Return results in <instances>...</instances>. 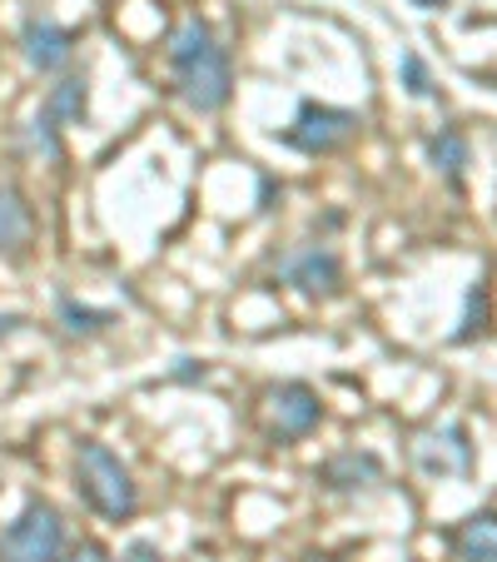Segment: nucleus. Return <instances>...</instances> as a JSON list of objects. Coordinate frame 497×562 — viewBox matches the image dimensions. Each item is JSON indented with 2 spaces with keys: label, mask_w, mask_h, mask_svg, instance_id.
<instances>
[{
  "label": "nucleus",
  "mask_w": 497,
  "mask_h": 562,
  "mask_svg": "<svg viewBox=\"0 0 497 562\" xmlns=\"http://www.w3.org/2000/svg\"><path fill=\"white\" fill-rule=\"evenodd\" d=\"M170 65H174V86H180L190 110L214 115V110L229 105V90H234L229 50L214 41V31L200 15H184L170 31Z\"/></svg>",
  "instance_id": "f257e3e1"
},
{
  "label": "nucleus",
  "mask_w": 497,
  "mask_h": 562,
  "mask_svg": "<svg viewBox=\"0 0 497 562\" xmlns=\"http://www.w3.org/2000/svg\"><path fill=\"white\" fill-rule=\"evenodd\" d=\"M75 488L105 522H125L139 508V488L129 477V468L105 443H95V438H86L80 453H75Z\"/></svg>",
  "instance_id": "f03ea898"
},
{
  "label": "nucleus",
  "mask_w": 497,
  "mask_h": 562,
  "mask_svg": "<svg viewBox=\"0 0 497 562\" xmlns=\"http://www.w3.org/2000/svg\"><path fill=\"white\" fill-rule=\"evenodd\" d=\"M65 548V522L50 503H25L0 532V562H55Z\"/></svg>",
  "instance_id": "7ed1b4c3"
},
{
  "label": "nucleus",
  "mask_w": 497,
  "mask_h": 562,
  "mask_svg": "<svg viewBox=\"0 0 497 562\" xmlns=\"http://www.w3.org/2000/svg\"><path fill=\"white\" fill-rule=\"evenodd\" d=\"M363 120L353 115V110H339V105H314V100H304L294 115V125L284 130V139L294 149H304V155H328V149L349 145L353 135H359Z\"/></svg>",
  "instance_id": "20e7f679"
},
{
  "label": "nucleus",
  "mask_w": 497,
  "mask_h": 562,
  "mask_svg": "<svg viewBox=\"0 0 497 562\" xmlns=\"http://www.w3.org/2000/svg\"><path fill=\"white\" fill-rule=\"evenodd\" d=\"M279 274H284V284H294L298 294H308V299L339 294V284H343L339 255H334V249H318V245L284 255V259H279Z\"/></svg>",
  "instance_id": "39448f33"
},
{
  "label": "nucleus",
  "mask_w": 497,
  "mask_h": 562,
  "mask_svg": "<svg viewBox=\"0 0 497 562\" xmlns=\"http://www.w3.org/2000/svg\"><path fill=\"white\" fill-rule=\"evenodd\" d=\"M269 414H274V434L279 438H304L324 424V404L308 383H279L269 393Z\"/></svg>",
  "instance_id": "423d86ee"
},
{
  "label": "nucleus",
  "mask_w": 497,
  "mask_h": 562,
  "mask_svg": "<svg viewBox=\"0 0 497 562\" xmlns=\"http://www.w3.org/2000/svg\"><path fill=\"white\" fill-rule=\"evenodd\" d=\"M21 50H25V60H31V70L50 75V70H60V65H70V55H75V35L65 31L60 21L31 15V21H25V31H21Z\"/></svg>",
  "instance_id": "0eeeda50"
},
{
  "label": "nucleus",
  "mask_w": 497,
  "mask_h": 562,
  "mask_svg": "<svg viewBox=\"0 0 497 562\" xmlns=\"http://www.w3.org/2000/svg\"><path fill=\"white\" fill-rule=\"evenodd\" d=\"M413 453H418V468L423 473H467V463H473V448H467V434L463 428H443V434H418V443H413Z\"/></svg>",
  "instance_id": "6e6552de"
},
{
  "label": "nucleus",
  "mask_w": 497,
  "mask_h": 562,
  "mask_svg": "<svg viewBox=\"0 0 497 562\" xmlns=\"http://www.w3.org/2000/svg\"><path fill=\"white\" fill-rule=\"evenodd\" d=\"M379 477H383V463L373 453H339L318 468V483L334 493H359L369 483H379Z\"/></svg>",
  "instance_id": "1a4fd4ad"
},
{
  "label": "nucleus",
  "mask_w": 497,
  "mask_h": 562,
  "mask_svg": "<svg viewBox=\"0 0 497 562\" xmlns=\"http://www.w3.org/2000/svg\"><path fill=\"white\" fill-rule=\"evenodd\" d=\"M453 548L463 562H497V513H473L458 522Z\"/></svg>",
  "instance_id": "9d476101"
},
{
  "label": "nucleus",
  "mask_w": 497,
  "mask_h": 562,
  "mask_svg": "<svg viewBox=\"0 0 497 562\" xmlns=\"http://www.w3.org/2000/svg\"><path fill=\"white\" fill-rule=\"evenodd\" d=\"M31 204H25L21 190L0 184V255H15V249L31 239Z\"/></svg>",
  "instance_id": "9b49d317"
},
{
  "label": "nucleus",
  "mask_w": 497,
  "mask_h": 562,
  "mask_svg": "<svg viewBox=\"0 0 497 562\" xmlns=\"http://www.w3.org/2000/svg\"><path fill=\"white\" fill-rule=\"evenodd\" d=\"M45 115H50L55 125H80V120L90 115V86H86V75H70V80L50 86V95H45Z\"/></svg>",
  "instance_id": "f8f14e48"
},
{
  "label": "nucleus",
  "mask_w": 497,
  "mask_h": 562,
  "mask_svg": "<svg viewBox=\"0 0 497 562\" xmlns=\"http://www.w3.org/2000/svg\"><path fill=\"white\" fill-rule=\"evenodd\" d=\"M428 155H433V165L453 184L463 180V170H467V139H463V130H438L433 145H428Z\"/></svg>",
  "instance_id": "ddd939ff"
},
{
  "label": "nucleus",
  "mask_w": 497,
  "mask_h": 562,
  "mask_svg": "<svg viewBox=\"0 0 497 562\" xmlns=\"http://www.w3.org/2000/svg\"><path fill=\"white\" fill-rule=\"evenodd\" d=\"M60 318L70 334H100L105 324H115L110 308H90V304H75V299H60Z\"/></svg>",
  "instance_id": "4468645a"
},
{
  "label": "nucleus",
  "mask_w": 497,
  "mask_h": 562,
  "mask_svg": "<svg viewBox=\"0 0 497 562\" xmlns=\"http://www.w3.org/2000/svg\"><path fill=\"white\" fill-rule=\"evenodd\" d=\"M25 145H31L41 159H50V165L65 155V145H60V125H55V120L45 115V110L31 120V130H25Z\"/></svg>",
  "instance_id": "2eb2a0df"
},
{
  "label": "nucleus",
  "mask_w": 497,
  "mask_h": 562,
  "mask_svg": "<svg viewBox=\"0 0 497 562\" xmlns=\"http://www.w3.org/2000/svg\"><path fill=\"white\" fill-rule=\"evenodd\" d=\"M403 80H408V95H433V80H428V65L418 55H403Z\"/></svg>",
  "instance_id": "dca6fc26"
},
{
  "label": "nucleus",
  "mask_w": 497,
  "mask_h": 562,
  "mask_svg": "<svg viewBox=\"0 0 497 562\" xmlns=\"http://www.w3.org/2000/svg\"><path fill=\"white\" fill-rule=\"evenodd\" d=\"M55 562H110V552L100 548V542H80V548H70L65 558H55Z\"/></svg>",
  "instance_id": "f3484780"
},
{
  "label": "nucleus",
  "mask_w": 497,
  "mask_h": 562,
  "mask_svg": "<svg viewBox=\"0 0 497 562\" xmlns=\"http://www.w3.org/2000/svg\"><path fill=\"white\" fill-rule=\"evenodd\" d=\"M120 562H159V548H155V542H135V548H129Z\"/></svg>",
  "instance_id": "a211bd4d"
},
{
  "label": "nucleus",
  "mask_w": 497,
  "mask_h": 562,
  "mask_svg": "<svg viewBox=\"0 0 497 562\" xmlns=\"http://www.w3.org/2000/svg\"><path fill=\"white\" fill-rule=\"evenodd\" d=\"M15 329H21V318H15V314H0V344L11 339V334H15Z\"/></svg>",
  "instance_id": "6ab92c4d"
},
{
  "label": "nucleus",
  "mask_w": 497,
  "mask_h": 562,
  "mask_svg": "<svg viewBox=\"0 0 497 562\" xmlns=\"http://www.w3.org/2000/svg\"><path fill=\"white\" fill-rule=\"evenodd\" d=\"M413 5H423V11H433V5H443V0H413Z\"/></svg>",
  "instance_id": "aec40b11"
},
{
  "label": "nucleus",
  "mask_w": 497,
  "mask_h": 562,
  "mask_svg": "<svg viewBox=\"0 0 497 562\" xmlns=\"http://www.w3.org/2000/svg\"><path fill=\"white\" fill-rule=\"evenodd\" d=\"M308 562H339V558H308Z\"/></svg>",
  "instance_id": "412c9836"
}]
</instances>
